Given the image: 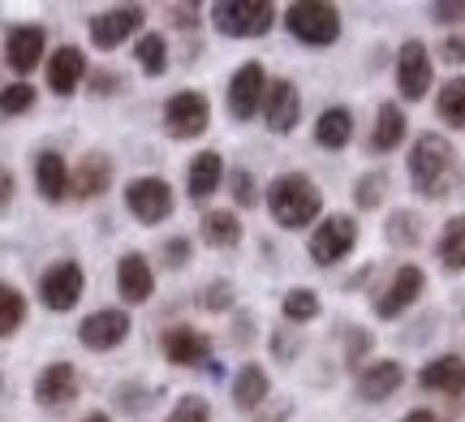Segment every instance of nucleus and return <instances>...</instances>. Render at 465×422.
<instances>
[{
    "mask_svg": "<svg viewBox=\"0 0 465 422\" xmlns=\"http://www.w3.org/2000/svg\"><path fill=\"white\" fill-rule=\"evenodd\" d=\"M319 207H323V194L306 172H281L267 186V211L284 229H306L311 220H319Z\"/></svg>",
    "mask_w": 465,
    "mask_h": 422,
    "instance_id": "obj_1",
    "label": "nucleus"
},
{
    "mask_svg": "<svg viewBox=\"0 0 465 422\" xmlns=\"http://www.w3.org/2000/svg\"><path fill=\"white\" fill-rule=\"evenodd\" d=\"M452 164H457V152L444 134H422L410 152V182L422 199H444V190L452 182Z\"/></svg>",
    "mask_w": 465,
    "mask_h": 422,
    "instance_id": "obj_2",
    "label": "nucleus"
},
{
    "mask_svg": "<svg viewBox=\"0 0 465 422\" xmlns=\"http://www.w3.org/2000/svg\"><path fill=\"white\" fill-rule=\"evenodd\" d=\"M212 22L224 39H259V34L272 31L276 9L267 0H220L212 9Z\"/></svg>",
    "mask_w": 465,
    "mask_h": 422,
    "instance_id": "obj_3",
    "label": "nucleus"
},
{
    "mask_svg": "<svg viewBox=\"0 0 465 422\" xmlns=\"http://www.w3.org/2000/svg\"><path fill=\"white\" fill-rule=\"evenodd\" d=\"M284 26L293 39L311 44V48H328L341 39V9L336 5H323V0H302L284 14Z\"/></svg>",
    "mask_w": 465,
    "mask_h": 422,
    "instance_id": "obj_4",
    "label": "nucleus"
},
{
    "mask_svg": "<svg viewBox=\"0 0 465 422\" xmlns=\"http://www.w3.org/2000/svg\"><path fill=\"white\" fill-rule=\"evenodd\" d=\"M125 207H130V216L138 224H160V220L173 216L177 199H173V186L164 177H138V182L125 186Z\"/></svg>",
    "mask_w": 465,
    "mask_h": 422,
    "instance_id": "obj_5",
    "label": "nucleus"
},
{
    "mask_svg": "<svg viewBox=\"0 0 465 422\" xmlns=\"http://www.w3.org/2000/svg\"><path fill=\"white\" fill-rule=\"evenodd\" d=\"M207 125H212V103H207V95H199V91H177V95L164 103V130L173 138L190 142V138H199Z\"/></svg>",
    "mask_w": 465,
    "mask_h": 422,
    "instance_id": "obj_6",
    "label": "nucleus"
},
{
    "mask_svg": "<svg viewBox=\"0 0 465 422\" xmlns=\"http://www.w3.org/2000/svg\"><path fill=\"white\" fill-rule=\"evenodd\" d=\"M83 289H86V271L74 259H61V263H52L39 276V298H44L48 310H74L78 298H83Z\"/></svg>",
    "mask_w": 465,
    "mask_h": 422,
    "instance_id": "obj_7",
    "label": "nucleus"
},
{
    "mask_svg": "<svg viewBox=\"0 0 465 422\" xmlns=\"http://www.w3.org/2000/svg\"><path fill=\"white\" fill-rule=\"evenodd\" d=\"M353 241H358V224H353V216L319 220V229L311 233V259H315L319 268H332V263H341V259L353 250Z\"/></svg>",
    "mask_w": 465,
    "mask_h": 422,
    "instance_id": "obj_8",
    "label": "nucleus"
},
{
    "mask_svg": "<svg viewBox=\"0 0 465 422\" xmlns=\"http://www.w3.org/2000/svg\"><path fill=\"white\" fill-rule=\"evenodd\" d=\"M397 86L405 100H427V91H431V56H427V44L422 39H410V44H401L397 52Z\"/></svg>",
    "mask_w": 465,
    "mask_h": 422,
    "instance_id": "obj_9",
    "label": "nucleus"
},
{
    "mask_svg": "<svg viewBox=\"0 0 465 422\" xmlns=\"http://www.w3.org/2000/svg\"><path fill=\"white\" fill-rule=\"evenodd\" d=\"M130 315L125 310H95V315H86L83 323H78V340H83L91 354H108V349H116L121 340L130 337Z\"/></svg>",
    "mask_w": 465,
    "mask_h": 422,
    "instance_id": "obj_10",
    "label": "nucleus"
},
{
    "mask_svg": "<svg viewBox=\"0 0 465 422\" xmlns=\"http://www.w3.org/2000/svg\"><path fill=\"white\" fill-rule=\"evenodd\" d=\"M422 289H427V276H422V268H414V263H405V268L388 280V289H383L380 298H375V315L380 319H397V315H405L410 306L422 298Z\"/></svg>",
    "mask_w": 465,
    "mask_h": 422,
    "instance_id": "obj_11",
    "label": "nucleus"
},
{
    "mask_svg": "<svg viewBox=\"0 0 465 422\" xmlns=\"http://www.w3.org/2000/svg\"><path fill=\"white\" fill-rule=\"evenodd\" d=\"M263 117H267V130H272V134H293V130H298L302 95H298V86L289 83V78H276V83H267Z\"/></svg>",
    "mask_w": 465,
    "mask_h": 422,
    "instance_id": "obj_12",
    "label": "nucleus"
},
{
    "mask_svg": "<svg viewBox=\"0 0 465 422\" xmlns=\"http://www.w3.org/2000/svg\"><path fill=\"white\" fill-rule=\"evenodd\" d=\"M263 95H267V74L263 65H242L237 74H232V83H229V113L237 121H250L259 108H263Z\"/></svg>",
    "mask_w": 465,
    "mask_h": 422,
    "instance_id": "obj_13",
    "label": "nucleus"
},
{
    "mask_svg": "<svg viewBox=\"0 0 465 422\" xmlns=\"http://www.w3.org/2000/svg\"><path fill=\"white\" fill-rule=\"evenodd\" d=\"M44 52H48V34H44V26H14V31L5 34V61H9V69L14 74H31V69H39V61H44Z\"/></svg>",
    "mask_w": 465,
    "mask_h": 422,
    "instance_id": "obj_14",
    "label": "nucleus"
},
{
    "mask_svg": "<svg viewBox=\"0 0 465 422\" xmlns=\"http://www.w3.org/2000/svg\"><path fill=\"white\" fill-rule=\"evenodd\" d=\"M143 26V9L138 5H121V9H108V14L91 17V44L100 52H113L121 48L134 31Z\"/></svg>",
    "mask_w": 465,
    "mask_h": 422,
    "instance_id": "obj_15",
    "label": "nucleus"
},
{
    "mask_svg": "<svg viewBox=\"0 0 465 422\" xmlns=\"http://www.w3.org/2000/svg\"><path fill=\"white\" fill-rule=\"evenodd\" d=\"M78 371L69 367V362H52V367H44L39 371V379H35V401L44 409H65L69 401H78Z\"/></svg>",
    "mask_w": 465,
    "mask_h": 422,
    "instance_id": "obj_16",
    "label": "nucleus"
},
{
    "mask_svg": "<svg viewBox=\"0 0 465 422\" xmlns=\"http://www.w3.org/2000/svg\"><path fill=\"white\" fill-rule=\"evenodd\" d=\"M116 293L130 306L147 302L151 293H155V271H151V263L138 250L121 254V263H116Z\"/></svg>",
    "mask_w": 465,
    "mask_h": 422,
    "instance_id": "obj_17",
    "label": "nucleus"
},
{
    "mask_svg": "<svg viewBox=\"0 0 465 422\" xmlns=\"http://www.w3.org/2000/svg\"><path fill=\"white\" fill-rule=\"evenodd\" d=\"M108 186H113V160L100 152L83 155L78 169L69 172V194H78V199H100Z\"/></svg>",
    "mask_w": 465,
    "mask_h": 422,
    "instance_id": "obj_18",
    "label": "nucleus"
},
{
    "mask_svg": "<svg viewBox=\"0 0 465 422\" xmlns=\"http://www.w3.org/2000/svg\"><path fill=\"white\" fill-rule=\"evenodd\" d=\"M160 349H164V358L173 367H199L212 354V340L203 337V332H194V328H168Z\"/></svg>",
    "mask_w": 465,
    "mask_h": 422,
    "instance_id": "obj_19",
    "label": "nucleus"
},
{
    "mask_svg": "<svg viewBox=\"0 0 465 422\" xmlns=\"http://www.w3.org/2000/svg\"><path fill=\"white\" fill-rule=\"evenodd\" d=\"M86 78V56L78 48H56L48 56V86H52V95H74L78 91V83Z\"/></svg>",
    "mask_w": 465,
    "mask_h": 422,
    "instance_id": "obj_20",
    "label": "nucleus"
},
{
    "mask_svg": "<svg viewBox=\"0 0 465 422\" xmlns=\"http://www.w3.org/2000/svg\"><path fill=\"white\" fill-rule=\"evenodd\" d=\"M418 384H422L427 392L461 397V392H465V358L444 354V358H435V362H427V367H422V375H418Z\"/></svg>",
    "mask_w": 465,
    "mask_h": 422,
    "instance_id": "obj_21",
    "label": "nucleus"
},
{
    "mask_svg": "<svg viewBox=\"0 0 465 422\" xmlns=\"http://www.w3.org/2000/svg\"><path fill=\"white\" fill-rule=\"evenodd\" d=\"M35 186L48 203H61L69 194V164L61 152H39L35 155Z\"/></svg>",
    "mask_w": 465,
    "mask_h": 422,
    "instance_id": "obj_22",
    "label": "nucleus"
},
{
    "mask_svg": "<svg viewBox=\"0 0 465 422\" xmlns=\"http://www.w3.org/2000/svg\"><path fill=\"white\" fill-rule=\"evenodd\" d=\"M401 384H405V371H401V362H392V358L371 362V367L358 375V392H362V401H388Z\"/></svg>",
    "mask_w": 465,
    "mask_h": 422,
    "instance_id": "obj_23",
    "label": "nucleus"
},
{
    "mask_svg": "<svg viewBox=\"0 0 465 422\" xmlns=\"http://www.w3.org/2000/svg\"><path fill=\"white\" fill-rule=\"evenodd\" d=\"M224 182V160L216 152H199L190 160V172H185V186H190V199L203 203V199H212L216 186Z\"/></svg>",
    "mask_w": 465,
    "mask_h": 422,
    "instance_id": "obj_24",
    "label": "nucleus"
},
{
    "mask_svg": "<svg viewBox=\"0 0 465 422\" xmlns=\"http://www.w3.org/2000/svg\"><path fill=\"white\" fill-rule=\"evenodd\" d=\"M267 392H272V379H267V371L259 362H246L242 371L232 375V401L242 409H259Z\"/></svg>",
    "mask_w": 465,
    "mask_h": 422,
    "instance_id": "obj_25",
    "label": "nucleus"
},
{
    "mask_svg": "<svg viewBox=\"0 0 465 422\" xmlns=\"http://www.w3.org/2000/svg\"><path fill=\"white\" fill-rule=\"evenodd\" d=\"M203 241L216 246V250L237 246V241H242V220H237V211H229V207L207 211V216H203Z\"/></svg>",
    "mask_w": 465,
    "mask_h": 422,
    "instance_id": "obj_26",
    "label": "nucleus"
},
{
    "mask_svg": "<svg viewBox=\"0 0 465 422\" xmlns=\"http://www.w3.org/2000/svg\"><path fill=\"white\" fill-rule=\"evenodd\" d=\"M349 138H353V117H349V108H323V113H319V125H315V142H319V147L341 152Z\"/></svg>",
    "mask_w": 465,
    "mask_h": 422,
    "instance_id": "obj_27",
    "label": "nucleus"
},
{
    "mask_svg": "<svg viewBox=\"0 0 465 422\" xmlns=\"http://www.w3.org/2000/svg\"><path fill=\"white\" fill-rule=\"evenodd\" d=\"M405 113H401V103H383L380 117H375V134H371V147L375 152H397L401 138H405Z\"/></svg>",
    "mask_w": 465,
    "mask_h": 422,
    "instance_id": "obj_28",
    "label": "nucleus"
},
{
    "mask_svg": "<svg viewBox=\"0 0 465 422\" xmlns=\"http://www.w3.org/2000/svg\"><path fill=\"white\" fill-rule=\"evenodd\" d=\"M134 56H138V69L147 74V78H160L168 69V44H164V34H155L147 31L138 44H134Z\"/></svg>",
    "mask_w": 465,
    "mask_h": 422,
    "instance_id": "obj_29",
    "label": "nucleus"
},
{
    "mask_svg": "<svg viewBox=\"0 0 465 422\" xmlns=\"http://www.w3.org/2000/svg\"><path fill=\"white\" fill-rule=\"evenodd\" d=\"M22 323H26V298H22V289L0 280V337H14Z\"/></svg>",
    "mask_w": 465,
    "mask_h": 422,
    "instance_id": "obj_30",
    "label": "nucleus"
},
{
    "mask_svg": "<svg viewBox=\"0 0 465 422\" xmlns=\"http://www.w3.org/2000/svg\"><path fill=\"white\" fill-rule=\"evenodd\" d=\"M440 259H444V268L465 271V216H452L444 224V233H440Z\"/></svg>",
    "mask_w": 465,
    "mask_h": 422,
    "instance_id": "obj_31",
    "label": "nucleus"
},
{
    "mask_svg": "<svg viewBox=\"0 0 465 422\" xmlns=\"http://www.w3.org/2000/svg\"><path fill=\"white\" fill-rule=\"evenodd\" d=\"M435 108H440V117L449 121L452 130H465V78H449V83L440 86Z\"/></svg>",
    "mask_w": 465,
    "mask_h": 422,
    "instance_id": "obj_32",
    "label": "nucleus"
},
{
    "mask_svg": "<svg viewBox=\"0 0 465 422\" xmlns=\"http://www.w3.org/2000/svg\"><path fill=\"white\" fill-rule=\"evenodd\" d=\"M319 315V298L311 289H293V293H284V319L289 323H311Z\"/></svg>",
    "mask_w": 465,
    "mask_h": 422,
    "instance_id": "obj_33",
    "label": "nucleus"
},
{
    "mask_svg": "<svg viewBox=\"0 0 465 422\" xmlns=\"http://www.w3.org/2000/svg\"><path fill=\"white\" fill-rule=\"evenodd\" d=\"M35 108V86L31 83H14L0 91V113L5 117H22V113H31Z\"/></svg>",
    "mask_w": 465,
    "mask_h": 422,
    "instance_id": "obj_34",
    "label": "nucleus"
},
{
    "mask_svg": "<svg viewBox=\"0 0 465 422\" xmlns=\"http://www.w3.org/2000/svg\"><path fill=\"white\" fill-rule=\"evenodd\" d=\"M418 216L414 211H392L388 216V241L392 246H418Z\"/></svg>",
    "mask_w": 465,
    "mask_h": 422,
    "instance_id": "obj_35",
    "label": "nucleus"
},
{
    "mask_svg": "<svg viewBox=\"0 0 465 422\" xmlns=\"http://www.w3.org/2000/svg\"><path fill=\"white\" fill-rule=\"evenodd\" d=\"M164 422H212V409H207V401H203V397H182Z\"/></svg>",
    "mask_w": 465,
    "mask_h": 422,
    "instance_id": "obj_36",
    "label": "nucleus"
},
{
    "mask_svg": "<svg viewBox=\"0 0 465 422\" xmlns=\"http://www.w3.org/2000/svg\"><path fill=\"white\" fill-rule=\"evenodd\" d=\"M383 186H388V182H383V172H366L362 182L353 186V199H358V207H366V211H371V207H380Z\"/></svg>",
    "mask_w": 465,
    "mask_h": 422,
    "instance_id": "obj_37",
    "label": "nucleus"
},
{
    "mask_svg": "<svg viewBox=\"0 0 465 422\" xmlns=\"http://www.w3.org/2000/svg\"><path fill=\"white\" fill-rule=\"evenodd\" d=\"M431 17L435 22H444V26L465 22V0H440V5H431Z\"/></svg>",
    "mask_w": 465,
    "mask_h": 422,
    "instance_id": "obj_38",
    "label": "nucleus"
},
{
    "mask_svg": "<svg viewBox=\"0 0 465 422\" xmlns=\"http://www.w3.org/2000/svg\"><path fill=\"white\" fill-rule=\"evenodd\" d=\"M232 199L242 207H254L259 203V190H254V182H250L246 172H232Z\"/></svg>",
    "mask_w": 465,
    "mask_h": 422,
    "instance_id": "obj_39",
    "label": "nucleus"
},
{
    "mask_svg": "<svg viewBox=\"0 0 465 422\" xmlns=\"http://www.w3.org/2000/svg\"><path fill=\"white\" fill-rule=\"evenodd\" d=\"M440 56H444L449 65H465V34H449V39L440 44Z\"/></svg>",
    "mask_w": 465,
    "mask_h": 422,
    "instance_id": "obj_40",
    "label": "nucleus"
},
{
    "mask_svg": "<svg viewBox=\"0 0 465 422\" xmlns=\"http://www.w3.org/2000/svg\"><path fill=\"white\" fill-rule=\"evenodd\" d=\"M9 203H14V172L0 164V216L9 211Z\"/></svg>",
    "mask_w": 465,
    "mask_h": 422,
    "instance_id": "obj_41",
    "label": "nucleus"
},
{
    "mask_svg": "<svg viewBox=\"0 0 465 422\" xmlns=\"http://www.w3.org/2000/svg\"><path fill=\"white\" fill-rule=\"evenodd\" d=\"M232 302V289L224 285V280H220V285H212L207 289V306H212V310H224V306Z\"/></svg>",
    "mask_w": 465,
    "mask_h": 422,
    "instance_id": "obj_42",
    "label": "nucleus"
},
{
    "mask_svg": "<svg viewBox=\"0 0 465 422\" xmlns=\"http://www.w3.org/2000/svg\"><path fill=\"white\" fill-rule=\"evenodd\" d=\"M173 17H177V26H194L199 22V5H177Z\"/></svg>",
    "mask_w": 465,
    "mask_h": 422,
    "instance_id": "obj_43",
    "label": "nucleus"
},
{
    "mask_svg": "<svg viewBox=\"0 0 465 422\" xmlns=\"http://www.w3.org/2000/svg\"><path fill=\"white\" fill-rule=\"evenodd\" d=\"M168 259H173V268H182L190 259V241H168Z\"/></svg>",
    "mask_w": 465,
    "mask_h": 422,
    "instance_id": "obj_44",
    "label": "nucleus"
},
{
    "mask_svg": "<svg viewBox=\"0 0 465 422\" xmlns=\"http://www.w3.org/2000/svg\"><path fill=\"white\" fill-rule=\"evenodd\" d=\"M401 422H435V414L431 409H414V414H405Z\"/></svg>",
    "mask_w": 465,
    "mask_h": 422,
    "instance_id": "obj_45",
    "label": "nucleus"
},
{
    "mask_svg": "<svg viewBox=\"0 0 465 422\" xmlns=\"http://www.w3.org/2000/svg\"><path fill=\"white\" fill-rule=\"evenodd\" d=\"M83 422H113V418H108V414H86Z\"/></svg>",
    "mask_w": 465,
    "mask_h": 422,
    "instance_id": "obj_46",
    "label": "nucleus"
}]
</instances>
